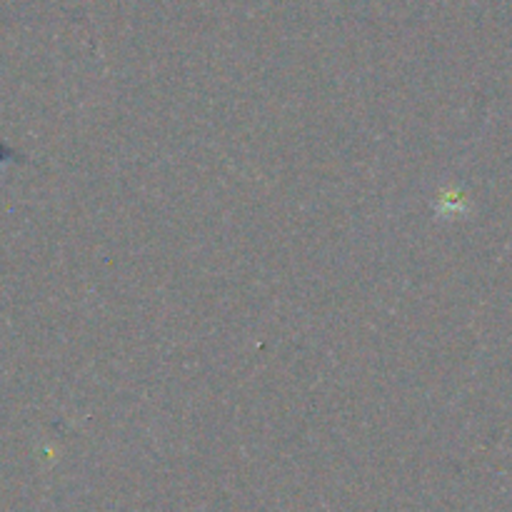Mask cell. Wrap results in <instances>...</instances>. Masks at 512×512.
Returning a JSON list of instances; mask_svg holds the SVG:
<instances>
[{"instance_id": "cell-1", "label": "cell", "mask_w": 512, "mask_h": 512, "mask_svg": "<svg viewBox=\"0 0 512 512\" xmlns=\"http://www.w3.org/2000/svg\"><path fill=\"white\" fill-rule=\"evenodd\" d=\"M18 155L13 153V150H8V148H3V145H0V165H8V163H18Z\"/></svg>"}]
</instances>
